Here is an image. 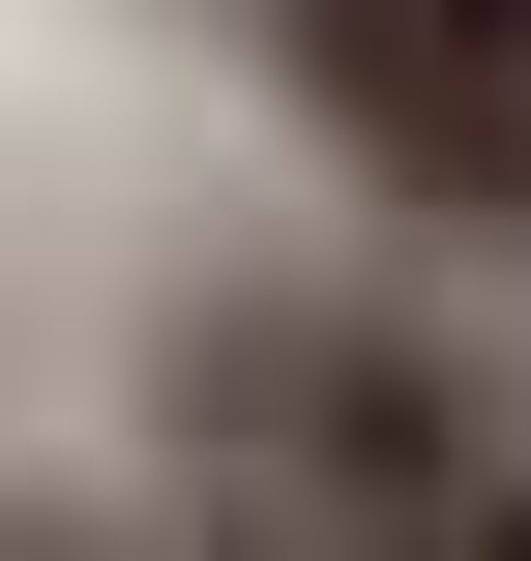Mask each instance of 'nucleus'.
I'll use <instances>...</instances> for the list:
<instances>
[{"mask_svg":"<svg viewBox=\"0 0 531 561\" xmlns=\"http://www.w3.org/2000/svg\"><path fill=\"white\" fill-rule=\"evenodd\" d=\"M236 59L296 89V148L384 237L531 266V0H236Z\"/></svg>","mask_w":531,"mask_h":561,"instance_id":"2","label":"nucleus"},{"mask_svg":"<svg viewBox=\"0 0 531 561\" xmlns=\"http://www.w3.org/2000/svg\"><path fill=\"white\" fill-rule=\"evenodd\" d=\"M118 503L177 561H531V355L355 266H207L148 325Z\"/></svg>","mask_w":531,"mask_h":561,"instance_id":"1","label":"nucleus"}]
</instances>
